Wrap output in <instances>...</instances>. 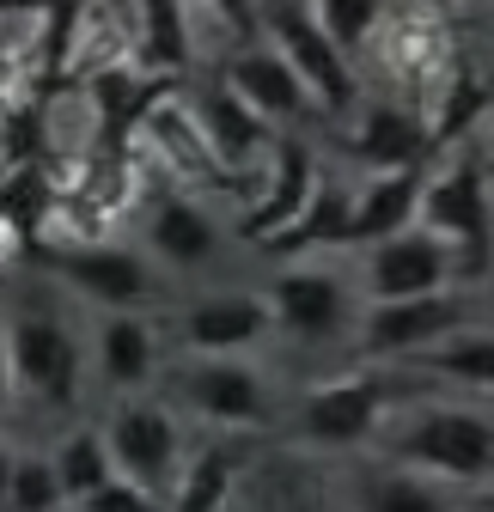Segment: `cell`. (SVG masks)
Masks as SVG:
<instances>
[{"label":"cell","mask_w":494,"mask_h":512,"mask_svg":"<svg viewBox=\"0 0 494 512\" xmlns=\"http://www.w3.org/2000/svg\"><path fill=\"white\" fill-rule=\"evenodd\" d=\"M385 452L440 488H494V415L476 403H427L385 433Z\"/></svg>","instance_id":"6da1fadb"},{"label":"cell","mask_w":494,"mask_h":512,"mask_svg":"<svg viewBox=\"0 0 494 512\" xmlns=\"http://www.w3.org/2000/svg\"><path fill=\"white\" fill-rule=\"evenodd\" d=\"M415 226L458 256V281H470L476 269H494V202H488V171L476 153H458L434 177H421Z\"/></svg>","instance_id":"7a4b0ae2"},{"label":"cell","mask_w":494,"mask_h":512,"mask_svg":"<svg viewBox=\"0 0 494 512\" xmlns=\"http://www.w3.org/2000/svg\"><path fill=\"white\" fill-rule=\"evenodd\" d=\"M257 25L269 31V49L293 68V80L305 86V98L318 104V116L348 122L360 110V74L330 49V37L318 31L312 0H287V7H257Z\"/></svg>","instance_id":"3957f363"},{"label":"cell","mask_w":494,"mask_h":512,"mask_svg":"<svg viewBox=\"0 0 494 512\" xmlns=\"http://www.w3.org/2000/svg\"><path fill=\"white\" fill-rule=\"evenodd\" d=\"M98 433H104V452H110L122 482H135L153 500H171V488L183 476V433H177V415L165 403L122 397Z\"/></svg>","instance_id":"277c9868"},{"label":"cell","mask_w":494,"mask_h":512,"mask_svg":"<svg viewBox=\"0 0 494 512\" xmlns=\"http://www.w3.org/2000/svg\"><path fill=\"white\" fill-rule=\"evenodd\" d=\"M458 287V256L427 238L421 226L385 238V244H366L360 250V269H354V293L360 305H397V299H434Z\"/></svg>","instance_id":"5b68a950"},{"label":"cell","mask_w":494,"mask_h":512,"mask_svg":"<svg viewBox=\"0 0 494 512\" xmlns=\"http://www.w3.org/2000/svg\"><path fill=\"white\" fill-rule=\"evenodd\" d=\"M7 360H13V384L37 403H74L80 397V336L74 324H61L55 311L19 305L7 324Z\"/></svg>","instance_id":"8992f818"},{"label":"cell","mask_w":494,"mask_h":512,"mask_svg":"<svg viewBox=\"0 0 494 512\" xmlns=\"http://www.w3.org/2000/svg\"><path fill=\"white\" fill-rule=\"evenodd\" d=\"M275 330L299 336V342H336L354 336V317H360V293L354 275L342 269H287L263 287Z\"/></svg>","instance_id":"52a82bcc"},{"label":"cell","mask_w":494,"mask_h":512,"mask_svg":"<svg viewBox=\"0 0 494 512\" xmlns=\"http://www.w3.org/2000/svg\"><path fill=\"white\" fill-rule=\"evenodd\" d=\"M458 330H464L458 293L397 299V305H360V317H354V348L366 360H421L427 348H440Z\"/></svg>","instance_id":"ba28073f"},{"label":"cell","mask_w":494,"mask_h":512,"mask_svg":"<svg viewBox=\"0 0 494 512\" xmlns=\"http://www.w3.org/2000/svg\"><path fill=\"white\" fill-rule=\"evenodd\" d=\"M385 409H391L385 378H373V372L324 378L299 397V433L324 445V452H354V445H366L385 427Z\"/></svg>","instance_id":"9c48e42d"},{"label":"cell","mask_w":494,"mask_h":512,"mask_svg":"<svg viewBox=\"0 0 494 512\" xmlns=\"http://www.w3.org/2000/svg\"><path fill=\"white\" fill-rule=\"evenodd\" d=\"M49 269L68 281L80 299L110 311H141L153 299V263L135 256L129 244H68V250H49Z\"/></svg>","instance_id":"30bf717a"},{"label":"cell","mask_w":494,"mask_h":512,"mask_svg":"<svg viewBox=\"0 0 494 512\" xmlns=\"http://www.w3.org/2000/svg\"><path fill=\"white\" fill-rule=\"evenodd\" d=\"M183 403L214 427H263L269 421V384L257 360H208L196 354L183 366Z\"/></svg>","instance_id":"8fae6325"},{"label":"cell","mask_w":494,"mask_h":512,"mask_svg":"<svg viewBox=\"0 0 494 512\" xmlns=\"http://www.w3.org/2000/svg\"><path fill=\"white\" fill-rule=\"evenodd\" d=\"M318 177H324V165L312 159V147H305L299 135H275V147H269V183H263V202L257 208H244V238L251 244H275L299 214H305V202H312V189H318Z\"/></svg>","instance_id":"7c38bea8"},{"label":"cell","mask_w":494,"mask_h":512,"mask_svg":"<svg viewBox=\"0 0 494 512\" xmlns=\"http://www.w3.org/2000/svg\"><path fill=\"white\" fill-rule=\"evenodd\" d=\"M342 141L366 165V177H373V171H421L427 147H434V141H427V116L409 110V104H385V98L360 104L342 122Z\"/></svg>","instance_id":"4fadbf2b"},{"label":"cell","mask_w":494,"mask_h":512,"mask_svg":"<svg viewBox=\"0 0 494 512\" xmlns=\"http://www.w3.org/2000/svg\"><path fill=\"white\" fill-rule=\"evenodd\" d=\"M275 330L263 293H208L183 317V342L208 360H251V348Z\"/></svg>","instance_id":"5bb4252c"},{"label":"cell","mask_w":494,"mask_h":512,"mask_svg":"<svg viewBox=\"0 0 494 512\" xmlns=\"http://www.w3.org/2000/svg\"><path fill=\"white\" fill-rule=\"evenodd\" d=\"M220 86H226L244 110H251V116H263V122H305V116H318V104L305 98V86L293 80V68H287L269 43L232 55L226 74H220Z\"/></svg>","instance_id":"9a60e30c"},{"label":"cell","mask_w":494,"mask_h":512,"mask_svg":"<svg viewBox=\"0 0 494 512\" xmlns=\"http://www.w3.org/2000/svg\"><path fill=\"white\" fill-rule=\"evenodd\" d=\"M92 360L98 378L110 384L116 397H141L153 372H159V330L147 311H110L98 317V336H92Z\"/></svg>","instance_id":"2e32d148"},{"label":"cell","mask_w":494,"mask_h":512,"mask_svg":"<svg viewBox=\"0 0 494 512\" xmlns=\"http://www.w3.org/2000/svg\"><path fill=\"white\" fill-rule=\"evenodd\" d=\"M421 177L427 171H373L354 183V208L342 226V244L366 250V244H385L397 232L415 226V202H421Z\"/></svg>","instance_id":"e0dca14e"},{"label":"cell","mask_w":494,"mask_h":512,"mask_svg":"<svg viewBox=\"0 0 494 512\" xmlns=\"http://www.w3.org/2000/svg\"><path fill=\"white\" fill-rule=\"evenodd\" d=\"M190 122H196V135H202V147H208V159H214L220 171L251 165L263 147H275V128H269L263 116H251L226 86H208V92L190 104Z\"/></svg>","instance_id":"ac0fdd59"},{"label":"cell","mask_w":494,"mask_h":512,"mask_svg":"<svg viewBox=\"0 0 494 512\" xmlns=\"http://www.w3.org/2000/svg\"><path fill=\"white\" fill-rule=\"evenodd\" d=\"M147 250L159 256L165 269H202V263H214V250H220V226L190 196H159L147 208Z\"/></svg>","instance_id":"d6986e66"},{"label":"cell","mask_w":494,"mask_h":512,"mask_svg":"<svg viewBox=\"0 0 494 512\" xmlns=\"http://www.w3.org/2000/svg\"><path fill=\"white\" fill-rule=\"evenodd\" d=\"M135 61L147 80H177L190 68V13L177 0H147L135 13Z\"/></svg>","instance_id":"ffe728a7"},{"label":"cell","mask_w":494,"mask_h":512,"mask_svg":"<svg viewBox=\"0 0 494 512\" xmlns=\"http://www.w3.org/2000/svg\"><path fill=\"white\" fill-rule=\"evenodd\" d=\"M348 208H354V183L324 171L318 189H312V202H305V214L269 244L275 256H293V250H312V244H342V226H348Z\"/></svg>","instance_id":"44dd1931"},{"label":"cell","mask_w":494,"mask_h":512,"mask_svg":"<svg viewBox=\"0 0 494 512\" xmlns=\"http://www.w3.org/2000/svg\"><path fill=\"white\" fill-rule=\"evenodd\" d=\"M49 470H55L61 500H68V506H86L98 488L116 482V464H110V452H104V433H98V427H74V433L49 452Z\"/></svg>","instance_id":"7402d4cb"},{"label":"cell","mask_w":494,"mask_h":512,"mask_svg":"<svg viewBox=\"0 0 494 512\" xmlns=\"http://www.w3.org/2000/svg\"><path fill=\"white\" fill-rule=\"evenodd\" d=\"M415 366L446 378V384H458V391H482L494 403V330H458L440 348H427Z\"/></svg>","instance_id":"603a6c76"},{"label":"cell","mask_w":494,"mask_h":512,"mask_svg":"<svg viewBox=\"0 0 494 512\" xmlns=\"http://www.w3.org/2000/svg\"><path fill=\"white\" fill-rule=\"evenodd\" d=\"M232 482H238V452H232V445H202V452L183 464L165 512H220Z\"/></svg>","instance_id":"cb8c5ba5"},{"label":"cell","mask_w":494,"mask_h":512,"mask_svg":"<svg viewBox=\"0 0 494 512\" xmlns=\"http://www.w3.org/2000/svg\"><path fill=\"white\" fill-rule=\"evenodd\" d=\"M312 13H318V31L330 37V49L348 61V68H360V55L391 25V13L379 0H312Z\"/></svg>","instance_id":"d4e9b609"},{"label":"cell","mask_w":494,"mask_h":512,"mask_svg":"<svg viewBox=\"0 0 494 512\" xmlns=\"http://www.w3.org/2000/svg\"><path fill=\"white\" fill-rule=\"evenodd\" d=\"M43 214H49V171L43 165H19L7 183H0V226H7L13 238H25V244H37Z\"/></svg>","instance_id":"484cf974"},{"label":"cell","mask_w":494,"mask_h":512,"mask_svg":"<svg viewBox=\"0 0 494 512\" xmlns=\"http://www.w3.org/2000/svg\"><path fill=\"white\" fill-rule=\"evenodd\" d=\"M366 512H458V500H452V488L427 482L415 470H391L366 488Z\"/></svg>","instance_id":"4316f807"},{"label":"cell","mask_w":494,"mask_h":512,"mask_svg":"<svg viewBox=\"0 0 494 512\" xmlns=\"http://www.w3.org/2000/svg\"><path fill=\"white\" fill-rule=\"evenodd\" d=\"M7 512H68L61 482H55V470H49V452H13Z\"/></svg>","instance_id":"83f0119b"},{"label":"cell","mask_w":494,"mask_h":512,"mask_svg":"<svg viewBox=\"0 0 494 512\" xmlns=\"http://www.w3.org/2000/svg\"><path fill=\"white\" fill-rule=\"evenodd\" d=\"M74 512H165V500H153V494H141L135 482H110V488H98L86 506H74Z\"/></svg>","instance_id":"f1b7e54d"},{"label":"cell","mask_w":494,"mask_h":512,"mask_svg":"<svg viewBox=\"0 0 494 512\" xmlns=\"http://www.w3.org/2000/svg\"><path fill=\"white\" fill-rule=\"evenodd\" d=\"M13 397H19V384H13V360H7V330H0V415L13 409Z\"/></svg>","instance_id":"f546056e"},{"label":"cell","mask_w":494,"mask_h":512,"mask_svg":"<svg viewBox=\"0 0 494 512\" xmlns=\"http://www.w3.org/2000/svg\"><path fill=\"white\" fill-rule=\"evenodd\" d=\"M476 512H494V500H488V494H482V500H476Z\"/></svg>","instance_id":"4dcf8cb0"},{"label":"cell","mask_w":494,"mask_h":512,"mask_svg":"<svg viewBox=\"0 0 494 512\" xmlns=\"http://www.w3.org/2000/svg\"><path fill=\"white\" fill-rule=\"evenodd\" d=\"M482 171H488V177H494V141H488V165H482Z\"/></svg>","instance_id":"1f68e13d"},{"label":"cell","mask_w":494,"mask_h":512,"mask_svg":"<svg viewBox=\"0 0 494 512\" xmlns=\"http://www.w3.org/2000/svg\"><path fill=\"white\" fill-rule=\"evenodd\" d=\"M0 238H7V226H0Z\"/></svg>","instance_id":"d6a6232c"},{"label":"cell","mask_w":494,"mask_h":512,"mask_svg":"<svg viewBox=\"0 0 494 512\" xmlns=\"http://www.w3.org/2000/svg\"><path fill=\"white\" fill-rule=\"evenodd\" d=\"M488 500H494V488H488Z\"/></svg>","instance_id":"836d02e7"},{"label":"cell","mask_w":494,"mask_h":512,"mask_svg":"<svg viewBox=\"0 0 494 512\" xmlns=\"http://www.w3.org/2000/svg\"><path fill=\"white\" fill-rule=\"evenodd\" d=\"M305 512H312V506H305Z\"/></svg>","instance_id":"e575fe53"},{"label":"cell","mask_w":494,"mask_h":512,"mask_svg":"<svg viewBox=\"0 0 494 512\" xmlns=\"http://www.w3.org/2000/svg\"><path fill=\"white\" fill-rule=\"evenodd\" d=\"M488 415H494V409H488Z\"/></svg>","instance_id":"d590c367"},{"label":"cell","mask_w":494,"mask_h":512,"mask_svg":"<svg viewBox=\"0 0 494 512\" xmlns=\"http://www.w3.org/2000/svg\"><path fill=\"white\" fill-rule=\"evenodd\" d=\"M488 275H494V269H488Z\"/></svg>","instance_id":"8d00e7d4"}]
</instances>
